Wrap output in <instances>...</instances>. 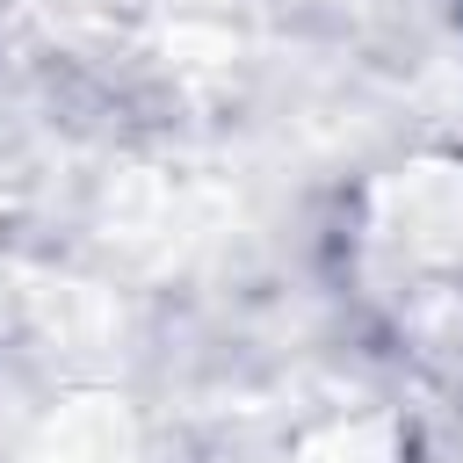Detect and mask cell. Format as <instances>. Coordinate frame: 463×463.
<instances>
[{
    "instance_id": "obj_1",
    "label": "cell",
    "mask_w": 463,
    "mask_h": 463,
    "mask_svg": "<svg viewBox=\"0 0 463 463\" xmlns=\"http://www.w3.org/2000/svg\"><path fill=\"white\" fill-rule=\"evenodd\" d=\"M29 463H130V427H123L116 405L87 398V405H72V412L29 449Z\"/></svg>"
}]
</instances>
